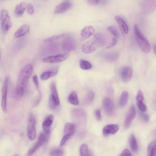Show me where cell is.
Returning a JSON list of instances; mask_svg holds the SVG:
<instances>
[{
  "instance_id": "7bdbcfd3",
  "label": "cell",
  "mask_w": 156,
  "mask_h": 156,
  "mask_svg": "<svg viewBox=\"0 0 156 156\" xmlns=\"http://www.w3.org/2000/svg\"><path fill=\"white\" fill-rule=\"evenodd\" d=\"M99 0H90L87 1V4L90 5H95L98 4Z\"/></svg>"
},
{
  "instance_id": "5b68a950",
  "label": "cell",
  "mask_w": 156,
  "mask_h": 156,
  "mask_svg": "<svg viewBox=\"0 0 156 156\" xmlns=\"http://www.w3.org/2000/svg\"><path fill=\"white\" fill-rule=\"evenodd\" d=\"M9 80V76H7L4 79L2 88L1 107L2 110L4 113L7 112V95Z\"/></svg>"
},
{
  "instance_id": "d6986e66",
  "label": "cell",
  "mask_w": 156,
  "mask_h": 156,
  "mask_svg": "<svg viewBox=\"0 0 156 156\" xmlns=\"http://www.w3.org/2000/svg\"><path fill=\"white\" fill-rule=\"evenodd\" d=\"M119 57V54L116 51H110L105 53L103 55L104 58L110 62L116 61Z\"/></svg>"
},
{
  "instance_id": "603a6c76",
  "label": "cell",
  "mask_w": 156,
  "mask_h": 156,
  "mask_svg": "<svg viewBox=\"0 0 156 156\" xmlns=\"http://www.w3.org/2000/svg\"><path fill=\"white\" fill-rule=\"evenodd\" d=\"M129 98V94L126 91H123L121 94L119 104L120 107H123L127 104Z\"/></svg>"
},
{
  "instance_id": "8d00e7d4",
  "label": "cell",
  "mask_w": 156,
  "mask_h": 156,
  "mask_svg": "<svg viewBox=\"0 0 156 156\" xmlns=\"http://www.w3.org/2000/svg\"><path fill=\"white\" fill-rule=\"evenodd\" d=\"M27 13L30 15H33L34 13V9L33 5L29 3L27 5Z\"/></svg>"
},
{
  "instance_id": "3957f363",
  "label": "cell",
  "mask_w": 156,
  "mask_h": 156,
  "mask_svg": "<svg viewBox=\"0 0 156 156\" xmlns=\"http://www.w3.org/2000/svg\"><path fill=\"white\" fill-rule=\"evenodd\" d=\"M134 30L136 40L140 48L144 53H149L151 49L150 44L136 24L134 25Z\"/></svg>"
},
{
  "instance_id": "ffe728a7",
  "label": "cell",
  "mask_w": 156,
  "mask_h": 156,
  "mask_svg": "<svg viewBox=\"0 0 156 156\" xmlns=\"http://www.w3.org/2000/svg\"><path fill=\"white\" fill-rule=\"evenodd\" d=\"M114 19L123 31L125 34H127L129 31L128 26L125 20L118 16H115Z\"/></svg>"
},
{
  "instance_id": "d590c367",
  "label": "cell",
  "mask_w": 156,
  "mask_h": 156,
  "mask_svg": "<svg viewBox=\"0 0 156 156\" xmlns=\"http://www.w3.org/2000/svg\"><path fill=\"white\" fill-rule=\"evenodd\" d=\"M144 96L143 94L140 90H139L137 93L136 96V101H143Z\"/></svg>"
},
{
  "instance_id": "9c48e42d",
  "label": "cell",
  "mask_w": 156,
  "mask_h": 156,
  "mask_svg": "<svg viewBox=\"0 0 156 156\" xmlns=\"http://www.w3.org/2000/svg\"><path fill=\"white\" fill-rule=\"evenodd\" d=\"M69 54L65 53L46 57L42 59L46 63H56L60 62L66 59L69 57Z\"/></svg>"
},
{
  "instance_id": "8992f818",
  "label": "cell",
  "mask_w": 156,
  "mask_h": 156,
  "mask_svg": "<svg viewBox=\"0 0 156 156\" xmlns=\"http://www.w3.org/2000/svg\"><path fill=\"white\" fill-rule=\"evenodd\" d=\"M75 129V126L72 123L67 122L64 128V136L62 139L60 144V146L63 145L67 141L74 133Z\"/></svg>"
},
{
  "instance_id": "e0dca14e",
  "label": "cell",
  "mask_w": 156,
  "mask_h": 156,
  "mask_svg": "<svg viewBox=\"0 0 156 156\" xmlns=\"http://www.w3.org/2000/svg\"><path fill=\"white\" fill-rule=\"evenodd\" d=\"M119 126L115 124H110L105 126L103 128V133L105 136L115 134L119 130Z\"/></svg>"
},
{
  "instance_id": "836d02e7",
  "label": "cell",
  "mask_w": 156,
  "mask_h": 156,
  "mask_svg": "<svg viewBox=\"0 0 156 156\" xmlns=\"http://www.w3.org/2000/svg\"><path fill=\"white\" fill-rule=\"evenodd\" d=\"M136 104L140 111L144 112L146 111L147 106L143 101H136Z\"/></svg>"
},
{
  "instance_id": "b9f144b4",
  "label": "cell",
  "mask_w": 156,
  "mask_h": 156,
  "mask_svg": "<svg viewBox=\"0 0 156 156\" xmlns=\"http://www.w3.org/2000/svg\"><path fill=\"white\" fill-rule=\"evenodd\" d=\"M117 42V40L115 38H113L109 45L106 47V48H109L115 46Z\"/></svg>"
},
{
  "instance_id": "44dd1931",
  "label": "cell",
  "mask_w": 156,
  "mask_h": 156,
  "mask_svg": "<svg viewBox=\"0 0 156 156\" xmlns=\"http://www.w3.org/2000/svg\"><path fill=\"white\" fill-rule=\"evenodd\" d=\"M27 5L26 3L25 2H22L17 5L15 9V15L17 16H20L22 15L27 8Z\"/></svg>"
},
{
  "instance_id": "1f68e13d",
  "label": "cell",
  "mask_w": 156,
  "mask_h": 156,
  "mask_svg": "<svg viewBox=\"0 0 156 156\" xmlns=\"http://www.w3.org/2000/svg\"><path fill=\"white\" fill-rule=\"evenodd\" d=\"M107 30L116 38H118L120 36L119 31L116 28L113 26H110L107 28Z\"/></svg>"
},
{
  "instance_id": "ee69618b",
  "label": "cell",
  "mask_w": 156,
  "mask_h": 156,
  "mask_svg": "<svg viewBox=\"0 0 156 156\" xmlns=\"http://www.w3.org/2000/svg\"><path fill=\"white\" fill-rule=\"evenodd\" d=\"M41 93L39 92L38 97H37V98L36 100L34 101V106L37 105L39 103L41 99Z\"/></svg>"
},
{
  "instance_id": "7402d4cb",
  "label": "cell",
  "mask_w": 156,
  "mask_h": 156,
  "mask_svg": "<svg viewBox=\"0 0 156 156\" xmlns=\"http://www.w3.org/2000/svg\"><path fill=\"white\" fill-rule=\"evenodd\" d=\"M29 30V26L27 25H24L20 27L16 31L14 35L16 37H19L25 35Z\"/></svg>"
},
{
  "instance_id": "9a60e30c",
  "label": "cell",
  "mask_w": 156,
  "mask_h": 156,
  "mask_svg": "<svg viewBox=\"0 0 156 156\" xmlns=\"http://www.w3.org/2000/svg\"><path fill=\"white\" fill-rule=\"evenodd\" d=\"M54 119V116L52 115H48L45 119L42 124L43 129L46 134H49L51 126Z\"/></svg>"
},
{
  "instance_id": "ab89813d",
  "label": "cell",
  "mask_w": 156,
  "mask_h": 156,
  "mask_svg": "<svg viewBox=\"0 0 156 156\" xmlns=\"http://www.w3.org/2000/svg\"><path fill=\"white\" fill-rule=\"evenodd\" d=\"M33 80L36 88L39 90V84L37 77V75H34L33 76Z\"/></svg>"
},
{
  "instance_id": "e575fe53",
  "label": "cell",
  "mask_w": 156,
  "mask_h": 156,
  "mask_svg": "<svg viewBox=\"0 0 156 156\" xmlns=\"http://www.w3.org/2000/svg\"><path fill=\"white\" fill-rule=\"evenodd\" d=\"M139 115L142 120L143 121L147 122L149 120V115L144 112H142L140 111H138Z\"/></svg>"
},
{
  "instance_id": "d6a6232c",
  "label": "cell",
  "mask_w": 156,
  "mask_h": 156,
  "mask_svg": "<svg viewBox=\"0 0 156 156\" xmlns=\"http://www.w3.org/2000/svg\"><path fill=\"white\" fill-rule=\"evenodd\" d=\"M53 76L52 70L48 71L43 73L40 76V78L42 80H46L50 77Z\"/></svg>"
},
{
  "instance_id": "277c9868",
  "label": "cell",
  "mask_w": 156,
  "mask_h": 156,
  "mask_svg": "<svg viewBox=\"0 0 156 156\" xmlns=\"http://www.w3.org/2000/svg\"><path fill=\"white\" fill-rule=\"evenodd\" d=\"M0 20L2 30L6 32L12 26V23L8 11L5 9L2 10L0 13Z\"/></svg>"
},
{
  "instance_id": "52a82bcc",
  "label": "cell",
  "mask_w": 156,
  "mask_h": 156,
  "mask_svg": "<svg viewBox=\"0 0 156 156\" xmlns=\"http://www.w3.org/2000/svg\"><path fill=\"white\" fill-rule=\"evenodd\" d=\"M27 135L29 139L33 140L35 138L36 132L35 127V120L34 116L30 114L28 119L27 126Z\"/></svg>"
},
{
  "instance_id": "4dcf8cb0",
  "label": "cell",
  "mask_w": 156,
  "mask_h": 156,
  "mask_svg": "<svg viewBox=\"0 0 156 156\" xmlns=\"http://www.w3.org/2000/svg\"><path fill=\"white\" fill-rule=\"evenodd\" d=\"M95 94L94 92L91 90L89 91L87 94L85 98L84 102L85 103H90L94 100Z\"/></svg>"
},
{
  "instance_id": "f6af8a7d",
  "label": "cell",
  "mask_w": 156,
  "mask_h": 156,
  "mask_svg": "<svg viewBox=\"0 0 156 156\" xmlns=\"http://www.w3.org/2000/svg\"><path fill=\"white\" fill-rule=\"evenodd\" d=\"M154 47H153V48H154V53H155V44H154Z\"/></svg>"
},
{
  "instance_id": "f546056e",
  "label": "cell",
  "mask_w": 156,
  "mask_h": 156,
  "mask_svg": "<svg viewBox=\"0 0 156 156\" xmlns=\"http://www.w3.org/2000/svg\"><path fill=\"white\" fill-rule=\"evenodd\" d=\"M65 35V34H64L54 35L44 40V43L51 42L64 37Z\"/></svg>"
},
{
  "instance_id": "7dc6e473",
  "label": "cell",
  "mask_w": 156,
  "mask_h": 156,
  "mask_svg": "<svg viewBox=\"0 0 156 156\" xmlns=\"http://www.w3.org/2000/svg\"></svg>"
},
{
  "instance_id": "f35d334b",
  "label": "cell",
  "mask_w": 156,
  "mask_h": 156,
  "mask_svg": "<svg viewBox=\"0 0 156 156\" xmlns=\"http://www.w3.org/2000/svg\"><path fill=\"white\" fill-rule=\"evenodd\" d=\"M119 156H133L130 151L127 149H124Z\"/></svg>"
},
{
  "instance_id": "60d3db41",
  "label": "cell",
  "mask_w": 156,
  "mask_h": 156,
  "mask_svg": "<svg viewBox=\"0 0 156 156\" xmlns=\"http://www.w3.org/2000/svg\"><path fill=\"white\" fill-rule=\"evenodd\" d=\"M95 115L96 118L97 120L100 121L101 119V116L100 111L99 109H97L95 111Z\"/></svg>"
},
{
  "instance_id": "5bb4252c",
  "label": "cell",
  "mask_w": 156,
  "mask_h": 156,
  "mask_svg": "<svg viewBox=\"0 0 156 156\" xmlns=\"http://www.w3.org/2000/svg\"><path fill=\"white\" fill-rule=\"evenodd\" d=\"M120 73L122 80L126 82L130 79L132 74V71L130 67L125 66L121 69Z\"/></svg>"
},
{
  "instance_id": "83f0119b",
  "label": "cell",
  "mask_w": 156,
  "mask_h": 156,
  "mask_svg": "<svg viewBox=\"0 0 156 156\" xmlns=\"http://www.w3.org/2000/svg\"><path fill=\"white\" fill-rule=\"evenodd\" d=\"M80 66L81 69L84 70L89 69L92 67V65L90 62L84 60L80 61Z\"/></svg>"
},
{
  "instance_id": "f1b7e54d",
  "label": "cell",
  "mask_w": 156,
  "mask_h": 156,
  "mask_svg": "<svg viewBox=\"0 0 156 156\" xmlns=\"http://www.w3.org/2000/svg\"><path fill=\"white\" fill-rule=\"evenodd\" d=\"M64 154L63 150L59 148L52 149L50 152V156H62Z\"/></svg>"
},
{
  "instance_id": "d4e9b609",
  "label": "cell",
  "mask_w": 156,
  "mask_h": 156,
  "mask_svg": "<svg viewBox=\"0 0 156 156\" xmlns=\"http://www.w3.org/2000/svg\"><path fill=\"white\" fill-rule=\"evenodd\" d=\"M129 144L131 150L136 152L138 149V145L135 136L133 134H132L129 139Z\"/></svg>"
},
{
  "instance_id": "7c38bea8",
  "label": "cell",
  "mask_w": 156,
  "mask_h": 156,
  "mask_svg": "<svg viewBox=\"0 0 156 156\" xmlns=\"http://www.w3.org/2000/svg\"><path fill=\"white\" fill-rule=\"evenodd\" d=\"M72 6V3L69 1H65L58 5L55 7L54 12L56 14L64 13L69 9Z\"/></svg>"
},
{
  "instance_id": "30bf717a",
  "label": "cell",
  "mask_w": 156,
  "mask_h": 156,
  "mask_svg": "<svg viewBox=\"0 0 156 156\" xmlns=\"http://www.w3.org/2000/svg\"><path fill=\"white\" fill-rule=\"evenodd\" d=\"M62 49L66 51H73L76 48V44L74 39L70 37H67L62 43Z\"/></svg>"
},
{
  "instance_id": "bcb514c9",
  "label": "cell",
  "mask_w": 156,
  "mask_h": 156,
  "mask_svg": "<svg viewBox=\"0 0 156 156\" xmlns=\"http://www.w3.org/2000/svg\"><path fill=\"white\" fill-rule=\"evenodd\" d=\"M18 156V155H17V154H16V155H14V156Z\"/></svg>"
},
{
  "instance_id": "ba28073f",
  "label": "cell",
  "mask_w": 156,
  "mask_h": 156,
  "mask_svg": "<svg viewBox=\"0 0 156 156\" xmlns=\"http://www.w3.org/2000/svg\"><path fill=\"white\" fill-rule=\"evenodd\" d=\"M102 105L105 114L109 116L112 115L114 113L115 109L113 103L110 98L106 97L103 101Z\"/></svg>"
},
{
  "instance_id": "7a4b0ae2",
  "label": "cell",
  "mask_w": 156,
  "mask_h": 156,
  "mask_svg": "<svg viewBox=\"0 0 156 156\" xmlns=\"http://www.w3.org/2000/svg\"><path fill=\"white\" fill-rule=\"evenodd\" d=\"M106 42L104 35L101 33H97L91 39L82 46L81 51L85 54L91 53L98 47L104 45Z\"/></svg>"
},
{
  "instance_id": "484cf974",
  "label": "cell",
  "mask_w": 156,
  "mask_h": 156,
  "mask_svg": "<svg viewBox=\"0 0 156 156\" xmlns=\"http://www.w3.org/2000/svg\"><path fill=\"white\" fill-rule=\"evenodd\" d=\"M156 141L153 140L149 144L147 148L148 156H156Z\"/></svg>"
},
{
  "instance_id": "6da1fadb",
  "label": "cell",
  "mask_w": 156,
  "mask_h": 156,
  "mask_svg": "<svg viewBox=\"0 0 156 156\" xmlns=\"http://www.w3.org/2000/svg\"><path fill=\"white\" fill-rule=\"evenodd\" d=\"M33 71V67L30 64L25 65L21 69L17 79L16 92L20 97L23 96L29 80Z\"/></svg>"
},
{
  "instance_id": "2e32d148",
  "label": "cell",
  "mask_w": 156,
  "mask_h": 156,
  "mask_svg": "<svg viewBox=\"0 0 156 156\" xmlns=\"http://www.w3.org/2000/svg\"><path fill=\"white\" fill-rule=\"evenodd\" d=\"M95 31V29L93 26H86L81 30L80 36L82 39H86L92 36L94 34Z\"/></svg>"
},
{
  "instance_id": "4fadbf2b",
  "label": "cell",
  "mask_w": 156,
  "mask_h": 156,
  "mask_svg": "<svg viewBox=\"0 0 156 156\" xmlns=\"http://www.w3.org/2000/svg\"><path fill=\"white\" fill-rule=\"evenodd\" d=\"M45 140V136L44 133H41L36 143L28 151V156L33 154L44 143Z\"/></svg>"
},
{
  "instance_id": "ac0fdd59",
  "label": "cell",
  "mask_w": 156,
  "mask_h": 156,
  "mask_svg": "<svg viewBox=\"0 0 156 156\" xmlns=\"http://www.w3.org/2000/svg\"><path fill=\"white\" fill-rule=\"evenodd\" d=\"M50 87L51 92V95L50 96L54 102L58 106L60 104V101L56 84L55 82L51 83Z\"/></svg>"
},
{
  "instance_id": "cb8c5ba5",
  "label": "cell",
  "mask_w": 156,
  "mask_h": 156,
  "mask_svg": "<svg viewBox=\"0 0 156 156\" xmlns=\"http://www.w3.org/2000/svg\"><path fill=\"white\" fill-rule=\"evenodd\" d=\"M80 156H93L86 144H83L80 146Z\"/></svg>"
},
{
  "instance_id": "8fae6325",
  "label": "cell",
  "mask_w": 156,
  "mask_h": 156,
  "mask_svg": "<svg viewBox=\"0 0 156 156\" xmlns=\"http://www.w3.org/2000/svg\"><path fill=\"white\" fill-rule=\"evenodd\" d=\"M136 114L135 108L133 105L130 108L125 120L124 127L125 129H128L132 121L135 118Z\"/></svg>"
},
{
  "instance_id": "4316f807",
  "label": "cell",
  "mask_w": 156,
  "mask_h": 156,
  "mask_svg": "<svg viewBox=\"0 0 156 156\" xmlns=\"http://www.w3.org/2000/svg\"><path fill=\"white\" fill-rule=\"evenodd\" d=\"M68 101L73 105H76L78 104L79 100L76 91H73L68 96Z\"/></svg>"
},
{
  "instance_id": "74e56055",
  "label": "cell",
  "mask_w": 156,
  "mask_h": 156,
  "mask_svg": "<svg viewBox=\"0 0 156 156\" xmlns=\"http://www.w3.org/2000/svg\"><path fill=\"white\" fill-rule=\"evenodd\" d=\"M49 108L51 109H55L58 106L54 102L50 96L49 100Z\"/></svg>"
}]
</instances>
